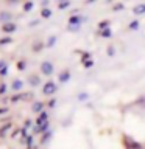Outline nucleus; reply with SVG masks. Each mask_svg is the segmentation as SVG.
Wrapping results in <instances>:
<instances>
[{"label": "nucleus", "instance_id": "obj_14", "mask_svg": "<svg viewBox=\"0 0 145 149\" xmlns=\"http://www.w3.org/2000/svg\"><path fill=\"white\" fill-rule=\"evenodd\" d=\"M51 134H53L51 130H49V132H45V134H44V137L41 138V143H42V144L49 143V140H50V137H51Z\"/></svg>", "mask_w": 145, "mask_h": 149}, {"label": "nucleus", "instance_id": "obj_27", "mask_svg": "<svg viewBox=\"0 0 145 149\" xmlns=\"http://www.w3.org/2000/svg\"><path fill=\"white\" fill-rule=\"evenodd\" d=\"M56 44V37L55 36H51L50 39H49V42H47V47H53Z\"/></svg>", "mask_w": 145, "mask_h": 149}, {"label": "nucleus", "instance_id": "obj_31", "mask_svg": "<svg viewBox=\"0 0 145 149\" xmlns=\"http://www.w3.org/2000/svg\"><path fill=\"white\" fill-rule=\"evenodd\" d=\"M47 106H49V107H55V106H56V100H50Z\"/></svg>", "mask_w": 145, "mask_h": 149}, {"label": "nucleus", "instance_id": "obj_2", "mask_svg": "<svg viewBox=\"0 0 145 149\" xmlns=\"http://www.w3.org/2000/svg\"><path fill=\"white\" fill-rule=\"evenodd\" d=\"M41 72H42V74H45V76H50V74L53 73V64L49 62V61L42 62L41 64Z\"/></svg>", "mask_w": 145, "mask_h": 149}, {"label": "nucleus", "instance_id": "obj_21", "mask_svg": "<svg viewBox=\"0 0 145 149\" xmlns=\"http://www.w3.org/2000/svg\"><path fill=\"white\" fill-rule=\"evenodd\" d=\"M25 140H27L25 143H27V146H28V149H31V146H33V143H34V138H33L31 135H28V137H27Z\"/></svg>", "mask_w": 145, "mask_h": 149}, {"label": "nucleus", "instance_id": "obj_11", "mask_svg": "<svg viewBox=\"0 0 145 149\" xmlns=\"http://www.w3.org/2000/svg\"><path fill=\"white\" fill-rule=\"evenodd\" d=\"M11 127H13V124H9V123L5 124V126H2V127H0V137H5V135H6V132H8Z\"/></svg>", "mask_w": 145, "mask_h": 149}, {"label": "nucleus", "instance_id": "obj_28", "mask_svg": "<svg viewBox=\"0 0 145 149\" xmlns=\"http://www.w3.org/2000/svg\"><path fill=\"white\" fill-rule=\"evenodd\" d=\"M111 34H112V31L109 30V28H108V30H103V31H101V36H103V37H111Z\"/></svg>", "mask_w": 145, "mask_h": 149}, {"label": "nucleus", "instance_id": "obj_18", "mask_svg": "<svg viewBox=\"0 0 145 149\" xmlns=\"http://www.w3.org/2000/svg\"><path fill=\"white\" fill-rule=\"evenodd\" d=\"M28 95H20V93H19V95H14L13 98H11V102H19L20 100H23V98H27Z\"/></svg>", "mask_w": 145, "mask_h": 149}, {"label": "nucleus", "instance_id": "obj_15", "mask_svg": "<svg viewBox=\"0 0 145 149\" xmlns=\"http://www.w3.org/2000/svg\"><path fill=\"white\" fill-rule=\"evenodd\" d=\"M130 149H142V146L139 143H136L133 138H130Z\"/></svg>", "mask_w": 145, "mask_h": 149}, {"label": "nucleus", "instance_id": "obj_23", "mask_svg": "<svg viewBox=\"0 0 145 149\" xmlns=\"http://www.w3.org/2000/svg\"><path fill=\"white\" fill-rule=\"evenodd\" d=\"M91 58V53H89V51H84V53L81 54V62L84 64V62H87V59Z\"/></svg>", "mask_w": 145, "mask_h": 149}, {"label": "nucleus", "instance_id": "obj_19", "mask_svg": "<svg viewBox=\"0 0 145 149\" xmlns=\"http://www.w3.org/2000/svg\"><path fill=\"white\" fill-rule=\"evenodd\" d=\"M33 6H34V3H33V2H25V5H23V11H31V9H33Z\"/></svg>", "mask_w": 145, "mask_h": 149}, {"label": "nucleus", "instance_id": "obj_6", "mask_svg": "<svg viewBox=\"0 0 145 149\" xmlns=\"http://www.w3.org/2000/svg\"><path fill=\"white\" fill-rule=\"evenodd\" d=\"M31 110L34 112V113H42V112H44V102H41V101H36L34 104H33Z\"/></svg>", "mask_w": 145, "mask_h": 149}, {"label": "nucleus", "instance_id": "obj_20", "mask_svg": "<svg viewBox=\"0 0 145 149\" xmlns=\"http://www.w3.org/2000/svg\"><path fill=\"white\" fill-rule=\"evenodd\" d=\"M128 28H130V30H137V28H139V20H133V22H130V25H128Z\"/></svg>", "mask_w": 145, "mask_h": 149}, {"label": "nucleus", "instance_id": "obj_37", "mask_svg": "<svg viewBox=\"0 0 145 149\" xmlns=\"http://www.w3.org/2000/svg\"><path fill=\"white\" fill-rule=\"evenodd\" d=\"M5 65H6V62H5V61H0V70H2Z\"/></svg>", "mask_w": 145, "mask_h": 149}, {"label": "nucleus", "instance_id": "obj_34", "mask_svg": "<svg viewBox=\"0 0 145 149\" xmlns=\"http://www.w3.org/2000/svg\"><path fill=\"white\" fill-rule=\"evenodd\" d=\"M6 112H8V109H6V107H0V115L6 113Z\"/></svg>", "mask_w": 145, "mask_h": 149}, {"label": "nucleus", "instance_id": "obj_3", "mask_svg": "<svg viewBox=\"0 0 145 149\" xmlns=\"http://www.w3.org/2000/svg\"><path fill=\"white\" fill-rule=\"evenodd\" d=\"M16 30H17V25H16V23H13V22L2 25V31H3V33H8V34H9V33H14Z\"/></svg>", "mask_w": 145, "mask_h": 149}, {"label": "nucleus", "instance_id": "obj_16", "mask_svg": "<svg viewBox=\"0 0 145 149\" xmlns=\"http://www.w3.org/2000/svg\"><path fill=\"white\" fill-rule=\"evenodd\" d=\"M11 42H13V37L6 36V37H2V39H0V45H8V44H11Z\"/></svg>", "mask_w": 145, "mask_h": 149}, {"label": "nucleus", "instance_id": "obj_22", "mask_svg": "<svg viewBox=\"0 0 145 149\" xmlns=\"http://www.w3.org/2000/svg\"><path fill=\"white\" fill-rule=\"evenodd\" d=\"M16 67H17V70H20V72H22V70H25V67H27V62H25V61H19Z\"/></svg>", "mask_w": 145, "mask_h": 149}, {"label": "nucleus", "instance_id": "obj_36", "mask_svg": "<svg viewBox=\"0 0 145 149\" xmlns=\"http://www.w3.org/2000/svg\"><path fill=\"white\" fill-rule=\"evenodd\" d=\"M28 126H31V120H27V121H25V127H27V129H28Z\"/></svg>", "mask_w": 145, "mask_h": 149}, {"label": "nucleus", "instance_id": "obj_30", "mask_svg": "<svg viewBox=\"0 0 145 149\" xmlns=\"http://www.w3.org/2000/svg\"><path fill=\"white\" fill-rule=\"evenodd\" d=\"M92 65H94V61H87V62H84V67H86V68H91Z\"/></svg>", "mask_w": 145, "mask_h": 149}, {"label": "nucleus", "instance_id": "obj_17", "mask_svg": "<svg viewBox=\"0 0 145 149\" xmlns=\"http://www.w3.org/2000/svg\"><path fill=\"white\" fill-rule=\"evenodd\" d=\"M98 28L103 31V30H108L109 28V20H103V22H100L98 23Z\"/></svg>", "mask_w": 145, "mask_h": 149}, {"label": "nucleus", "instance_id": "obj_8", "mask_svg": "<svg viewBox=\"0 0 145 149\" xmlns=\"http://www.w3.org/2000/svg\"><path fill=\"white\" fill-rule=\"evenodd\" d=\"M58 79H59V82H67L69 79H70V72H69V70H64V72H61L59 76H58Z\"/></svg>", "mask_w": 145, "mask_h": 149}, {"label": "nucleus", "instance_id": "obj_5", "mask_svg": "<svg viewBox=\"0 0 145 149\" xmlns=\"http://www.w3.org/2000/svg\"><path fill=\"white\" fill-rule=\"evenodd\" d=\"M22 87H23V81H20V79H14L11 84V90H14V92H20Z\"/></svg>", "mask_w": 145, "mask_h": 149}, {"label": "nucleus", "instance_id": "obj_12", "mask_svg": "<svg viewBox=\"0 0 145 149\" xmlns=\"http://www.w3.org/2000/svg\"><path fill=\"white\" fill-rule=\"evenodd\" d=\"M41 17H44V19H50V17H51V9H49V8H42V11H41Z\"/></svg>", "mask_w": 145, "mask_h": 149}, {"label": "nucleus", "instance_id": "obj_9", "mask_svg": "<svg viewBox=\"0 0 145 149\" xmlns=\"http://www.w3.org/2000/svg\"><path fill=\"white\" fill-rule=\"evenodd\" d=\"M47 118H49L47 112H42V113H39V116H37V126L45 124V123H47Z\"/></svg>", "mask_w": 145, "mask_h": 149}, {"label": "nucleus", "instance_id": "obj_24", "mask_svg": "<svg viewBox=\"0 0 145 149\" xmlns=\"http://www.w3.org/2000/svg\"><path fill=\"white\" fill-rule=\"evenodd\" d=\"M42 47H44V44H42V42H36L34 47H33V51H34V53H37V51H39Z\"/></svg>", "mask_w": 145, "mask_h": 149}, {"label": "nucleus", "instance_id": "obj_26", "mask_svg": "<svg viewBox=\"0 0 145 149\" xmlns=\"http://www.w3.org/2000/svg\"><path fill=\"white\" fill-rule=\"evenodd\" d=\"M8 92V86L6 84H0V95H5Z\"/></svg>", "mask_w": 145, "mask_h": 149}, {"label": "nucleus", "instance_id": "obj_1", "mask_svg": "<svg viewBox=\"0 0 145 149\" xmlns=\"http://www.w3.org/2000/svg\"><path fill=\"white\" fill-rule=\"evenodd\" d=\"M58 90V86L53 82V81H47L44 86H42V93L47 96H50V95H53V93Z\"/></svg>", "mask_w": 145, "mask_h": 149}, {"label": "nucleus", "instance_id": "obj_33", "mask_svg": "<svg viewBox=\"0 0 145 149\" xmlns=\"http://www.w3.org/2000/svg\"><path fill=\"white\" fill-rule=\"evenodd\" d=\"M125 6H123V5H115V6H114V11H120V9H123Z\"/></svg>", "mask_w": 145, "mask_h": 149}, {"label": "nucleus", "instance_id": "obj_13", "mask_svg": "<svg viewBox=\"0 0 145 149\" xmlns=\"http://www.w3.org/2000/svg\"><path fill=\"white\" fill-rule=\"evenodd\" d=\"M28 84H31L33 87L39 86V78H37V76H34V74H33V76H30V78H28Z\"/></svg>", "mask_w": 145, "mask_h": 149}, {"label": "nucleus", "instance_id": "obj_4", "mask_svg": "<svg viewBox=\"0 0 145 149\" xmlns=\"http://www.w3.org/2000/svg\"><path fill=\"white\" fill-rule=\"evenodd\" d=\"M84 20L83 17H80V16H72L69 19V25L70 26H80V23H81Z\"/></svg>", "mask_w": 145, "mask_h": 149}, {"label": "nucleus", "instance_id": "obj_10", "mask_svg": "<svg viewBox=\"0 0 145 149\" xmlns=\"http://www.w3.org/2000/svg\"><path fill=\"white\" fill-rule=\"evenodd\" d=\"M9 19H11V14L9 13H0V22H3V25L5 23H9Z\"/></svg>", "mask_w": 145, "mask_h": 149}, {"label": "nucleus", "instance_id": "obj_35", "mask_svg": "<svg viewBox=\"0 0 145 149\" xmlns=\"http://www.w3.org/2000/svg\"><path fill=\"white\" fill-rule=\"evenodd\" d=\"M86 93H81V95H78V100H86Z\"/></svg>", "mask_w": 145, "mask_h": 149}, {"label": "nucleus", "instance_id": "obj_29", "mask_svg": "<svg viewBox=\"0 0 145 149\" xmlns=\"http://www.w3.org/2000/svg\"><path fill=\"white\" fill-rule=\"evenodd\" d=\"M8 74V65H5V67L0 70V76H6Z\"/></svg>", "mask_w": 145, "mask_h": 149}, {"label": "nucleus", "instance_id": "obj_32", "mask_svg": "<svg viewBox=\"0 0 145 149\" xmlns=\"http://www.w3.org/2000/svg\"><path fill=\"white\" fill-rule=\"evenodd\" d=\"M108 54H109V56H114V47H109V48H108Z\"/></svg>", "mask_w": 145, "mask_h": 149}, {"label": "nucleus", "instance_id": "obj_25", "mask_svg": "<svg viewBox=\"0 0 145 149\" xmlns=\"http://www.w3.org/2000/svg\"><path fill=\"white\" fill-rule=\"evenodd\" d=\"M69 6H70V2H59V5H58L59 9H67Z\"/></svg>", "mask_w": 145, "mask_h": 149}, {"label": "nucleus", "instance_id": "obj_7", "mask_svg": "<svg viewBox=\"0 0 145 149\" xmlns=\"http://www.w3.org/2000/svg\"><path fill=\"white\" fill-rule=\"evenodd\" d=\"M133 13L136 14V16H142V14H145V3L136 5V6L133 8Z\"/></svg>", "mask_w": 145, "mask_h": 149}]
</instances>
